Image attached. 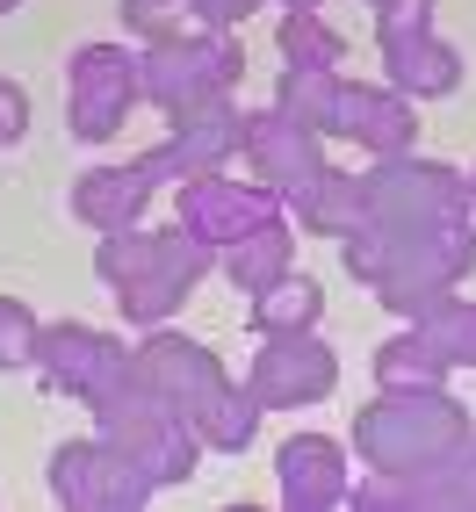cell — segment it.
Returning a JSON list of instances; mask_svg holds the SVG:
<instances>
[{
    "label": "cell",
    "instance_id": "1",
    "mask_svg": "<svg viewBox=\"0 0 476 512\" xmlns=\"http://www.w3.org/2000/svg\"><path fill=\"white\" fill-rule=\"evenodd\" d=\"M94 267L123 289V311H130V318H159L166 303H181V296L195 289V275L210 267V246H202V238H181V231H159V238H123V231H109Z\"/></svg>",
    "mask_w": 476,
    "mask_h": 512
},
{
    "label": "cell",
    "instance_id": "2",
    "mask_svg": "<svg viewBox=\"0 0 476 512\" xmlns=\"http://www.w3.org/2000/svg\"><path fill=\"white\" fill-rule=\"evenodd\" d=\"M238 58L224 37H166L159 51H152V73H145V87H152V101H166L174 116H195L202 101H224V87L238 80Z\"/></svg>",
    "mask_w": 476,
    "mask_h": 512
},
{
    "label": "cell",
    "instance_id": "3",
    "mask_svg": "<svg viewBox=\"0 0 476 512\" xmlns=\"http://www.w3.org/2000/svg\"><path fill=\"white\" fill-rule=\"evenodd\" d=\"M138 101V58L116 44H87L73 58V130L80 138H109Z\"/></svg>",
    "mask_w": 476,
    "mask_h": 512
},
{
    "label": "cell",
    "instance_id": "4",
    "mask_svg": "<svg viewBox=\"0 0 476 512\" xmlns=\"http://www.w3.org/2000/svg\"><path fill=\"white\" fill-rule=\"evenodd\" d=\"M51 491L65 505H145L152 498V476L130 462L123 448H58L51 462Z\"/></svg>",
    "mask_w": 476,
    "mask_h": 512
},
{
    "label": "cell",
    "instance_id": "5",
    "mask_svg": "<svg viewBox=\"0 0 476 512\" xmlns=\"http://www.w3.org/2000/svg\"><path fill=\"white\" fill-rule=\"evenodd\" d=\"M238 145L253 152V174L275 188V195H303L325 166H318V145H311V130L303 123H289L282 109L275 116H246L238 123Z\"/></svg>",
    "mask_w": 476,
    "mask_h": 512
},
{
    "label": "cell",
    "instance_id": "6",
    "mask_svg": "<svg viewBox=\"0 0 476 512\" xmlns=\"http://www.w3.org/2000/svg\"><path fill=\"white\" fill-rule=\"evenodd\" d=\"M332 354L318 347V339H303V332H282V339H267V354L253 361V397L260 404H311L332 390Z\"/></svg>",
    "mask_w": 476,
    "mask_h": 512
},
{
    "label": "cell",
    "instance_id": "7",
    "mask_svg": "<svg viewBox=\"0 0 476 512\" xmlns=\"http://www.w3.org/2000/svg\"><path fill=\"white\" fill-rule=\"evenodd\" d=\"M138 375H145V390L152 397H166L174 412H195L202 397H217L231 375L195 347V339H174V332H159V339H145V354H138Z\"/></svg>",
    "mask_w": 476,
    "mask_h": 512
},
{
    "label": "cell",
    "instance_id": "8",
    "mask_svg": "<svg viewBox=\"0 0 476 512\" xmlns=\"http://www.w3.org/2000/svg\"><path fill=\"white\" fill-rule=\"evenodd\" d=\"M339 138H361L368 152H412V109H404V94H376V87H339V116H332Z\"/></svg>",
    "mask_w": 476,
    "mask_h": 512
},
{
    "label": "cell",
    "instance_id": "9",
    "mask_svg": "<svg viewBox=\"0 0 476 512\" xmlns=\"http://www.w3.org/2000/svg\"><path fill=\"white\" fill-rule=\"evenodd\" d=\"M339 462H347V455H339L332 440H318V433L289 440V448H282V505H296V512L339 505V498H347V469H339Z\"/></svg>",
    "mask_w": 476,
    "mask_h": 512
},
{
    "label": "cell",
    "instance_id": "10",
    "mask_svg": "<svg viewBox=\"0 0 476 512\" xmlns=\"http://www.w3.org/2000/svg\"><path fill=\"white\" fill-rule=\"evenodd\" d=\"M181 217H188V238H202V246H224V231H238V224H267V217H275V195H246V188L195 181L188 202H181Z\"/></svg>",
    "mask_w": 476,
    "mask_h": 512
},
{
    "label": "cell",
    "instance_id": "11",
    "mask_svg": "<svg viewBox=\"0 0 476 512\" xmlns=\"http://www.w3.org/2000/svg\"><path fill=\"white\" fill-rule=\"evenodd\" d=\"M145 195H152V181L138 174V166H101V174L80 181L73 210H80L94 231H130V217L145 210Z\"/></svg>",
    "mask_w": 476,
    "mask_h": 512
},
{
    "label": "cell",
    "instance_id": "12",
    "mask_svg": "<svg viewBox=\"0 0 476 512\" xmlns=\"http://www.w3.org/2000/svg\"><path fill=\"white\" fill-rule=\"evenodd\" d=\"M383 51H390V80H397V94H455V80H462L455 51L433 44L426 29H412V37H390Z\"/></svg>",
    "mask_w": 476,
    "mask_h": 512
},
{
    "label": "cell",
    "instance_id": "13",
    "mask_svg": "<svg viewBox=\"0 0 476 512\" xmlns=\"http://www.w3.org/2000/svg\"><path fill=\"white\" fill-rule=\"evenodd\" d=\"M419 347L440 361V368H476V303H455V296H440V303H426L419 311Z\"/></svg>",
    "mask_w": 476,
    "mask_h": 512
},
{
    "label": "cell",
    "instance_id": "14",
    "mask_svg": "<svg viewBox=\"0 0 476 512\" xmlns=\"http://www.w3.org/2000/svg\"><path fill=\"white\" fill-rule=\"evenodd\" d=\"M318 311H325V296H318L311 275H282V282H267V289L253 296V325H260L267 339H282V332H311Z\"/></svg>",
    "mask_w": 476,
    "mask_h": 512
},
{
    "label": "cell",
    "instance_id": "15",
    "mask_svg": "<svg viewBox=\"0 0 476 512\" xmlns=\"http://www.w3.org/2000/svg\"><path fill=\"white\" fill-rule=\"evenodd\" d=\"M188 426H195V440H210V448H246L253 426H260V397L238 390V383H224L217 397H202L195 412H188Z\"/></svg>",
    "mask_w": 476,
    "mask_h": 512
},
{
    "label": "cell",
    "instance_id": "16",
    "mask_svg": "<svg viewBox=\"0 0 476 512\" xmlns=\"http://www.w3.org/2000/svg\"><path fill=\"white\" fill-rule=\"evenodd\" d=\"M339 73H325V65H296V73L282 80V116L289 123H303V130H332V116H339Z\"/></svg>",
    "mask_w": 476,
    "mask_h": 512
},
{
    "label": "cell",
    "instance_id": "17",
    "mask_svg": "<svg viewBox=\"0 0 476 512\" xmlns=\"http://www.w3.org/2000/svg\"><path fill=\"white\" fill-rule=\"evenodd\" d=\"M303 224L318 231H347V217H368V181H347V174H318L311 188L296 195Z\"/></svg>",
    "mask_w": 476,
    "mask_h": 512
},
{
    "label": "cell",
    "instance_id": "18",
    "mask_svg": "<svg viewBox=\"0 0 476 512\" xmlns=\"http://www.w3.org/2000/svg\"><path fill=\"white\" fill-rule=\"evenodd\" d=\"M282 260H289V238H282L275 224H260L253 238H238V253H231L224 267H231L238 289H267V282H282Z\"/></svg>",
    "mask_w": 476,
    "mask_h": 512
},
{
    "label": "cell",
    "instance_id": "19",
    "mask_svg": "<svg viewBox=\"0 0 476 512\" xmlns=\"http://www.w3.org/2000/svg\"><path fill=\"white\" fill-rule=\"evenodd\" d=\"M282 51H289L296 65H325V73H339V65H347V44H339L332 29L318 22V8H296V15L282 22Z\"/></svg>",
    "mask_w": 476,
    "mask_h": 512
},
{
    "label": "cell",
    "instance_id": "20",
    "mask_svg": "<svg viewBox=\"0 0 476 512\" xmlns=\"http://www.w3.org/2000/svg\"><path fill=\"white\" fill-rule=\"evenodd\" d=\"M376 375H383V390H433L440 383V361L419 347V339H397V347L376 354Z\"/></svg>",
    "mask_w": 476,
    "mask_h": 512
},
{
    "label": "cell",
    "instance_id": "21",
    "mask_svg": "<svg viewBox=\"0 0 476 512\" xmlns=\"http://www.w3.org/2000/svg\"><path fill=\"white\" fill-rule=\"evenodd\" d=\"M37 318H29V303H15V296H0V368H29L37 361Z\"/></svg>",
    "mask_w": 476,
    "mask_h": 512
},
{
    "label": "cell",
    "instance_id": "22",
    "mask_svg": "<svg viewBox=\"0 0 476 512\" xmlns=\"http://www.w3.org/2000/svg\"><path fill=\"white\" fill-rule=\"evenodd\" d=\"M22 130H29V94L15 87V80H0V138H22Z\"/></svg>",
    "mask_w": 476,
    "mask_h": 512
},
{
    "label": "cell",
    "instance_id": "23",
    "mask_svg": "<svg viewBox=\"0 0 476 512\" xmlns=\"http://www.w3.org/2000/svg\"><path fill=\"white\" fill-rule=\"evenodd\" d=\"M195 8H202V22H210V29H231V22H246L260 0H195Z\"/></svg>",
    "mask_w": 476,
    "mask_h": 512
},
{
    "label": "cell",
    "instance_id": "24",
    "mask_svg": "<svg viewBox=\"0 0 476 512\" xmlns=\"http://www.w3.org/2000/svg\"><path fill=\"white\" fill-rule=\"evenodd\" d=\"M462 469H469V476H462V484H455V491H448V498H476V448H469V455H462Z\"/></svg>",
    "mask_w": 476,
    "mask_h": 512
},
{
    "label": "cell",
    "instance_id": "25",
    "mask_svg": "<svg viewBox=\"0 0 476 512\" xmlns=\"http://www.w3.org/2000/svg\"><path fill=\"white\" fill-rule=\"evenodd\" d=\"M289 8H318V0H289Z\"/></svg>",
    "mask_w": 476,
    "mask_h": 512
},
{
    "label": "cell",
    "instance_id": "26",
    "mask_svg": "<svg viewBox=\"0 0 476 512\" xmlns=\"http://www.w3.org/2000/svg\"><path fill=\"white\" fill-rule=\"evenodd\" d=\"M469 210H476V181H469Z\"/></svg>",
    "mask_w": 476,
    "mask_h": 512
},
{
    "label": "cell",
    "instance_id": "27",
    "mask_svg": "<svg viewBox=\"0 0 476 512\" xmlns=\"http://www.w3.org/2000/svg\"><path fill=\"white\" fill-rule=\"evenodd\" d=\"M8 8H15V0H0V15H8Z\"/></svg>",
    "mask_w": 476,
    "mask_h": 512
}]
</instances>
